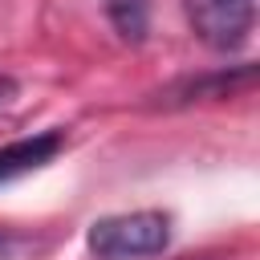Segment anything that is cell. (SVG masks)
Listing matches in <instances>:
<instances>
[{"instance_id": "obj_5", "label": "cell", "mask_w": 260, "mask_h": 260, "mask_svg": "<svg viewBox=\"0 0 260 260\" xmlns=\"http://www.w3.org/2000/svg\"><path fill=\"white\" fill-rule=\"evenodd\" d=\"M106 16L126 45H142L150 28V0H106Z\"/></svg>"}, {"instance_id": "obj_6", "label": "cell", "mask_w": 260, "mask_h": 260, "mask_svg": "<svg viewBox=\"0 0 260 260\" xmlns=\"http://www.w3.org/2000/svg\"><path fill=\"white\" fill-rule=\"evenodd\" d=\"M28 252H37V244L20 232H0V260H24Z\"/></svg>"}, {"instance_id": "obj_3", "label": "cell", "mask_w": 260, "mask_h": 260, "mask_svg": "<svg viewBox=\"0 0 260 260\" xmlns=\"http://www.w3.org/2000/svg\"><path fill=\"white\" fill-rule=\"evenodd\" d=\"M61 150H65V130L61 126H49V130H37V134H24V138L4 142L0 146V187L24 179L32 171H41Z\"/></svg>"}, {"instance_id": "obj_2", "label": "cell", "mask_w": 260, "mask_h": 260, "mask_svg": "<svg viewBox=\"0 0 260 260\" xmlns=\"http://www.w3.org/2000/svg\"><path fill=\"white\" fill-rule=\"evenodd\" d=\"M187 20L203 45L232 53L252 32L256 0H187Z\"/></svg>"}, {"instance_id": "obj_1", "label": "cell", "mask_w": 260, "mask_h": 260, "mask_svg": "<svg viewBox=\"0 0 260 260\" xmlns=\"http://www.w3.org/2000/svg\"><path fill=\"white\" fill-rule=\"evenodd\" d=\"M171 215L158 207L102 215L85 232V248L98 260H146L171 248Z\"/></svg>"}, {"instance_id": "obj_7", "label": "cell", "mask_w": 260, "mask_h": 260, "mask_svg": "<svg viewBox=\"0 0 260 260\" xmlns=\"http://www.w3.org/2000/svg\"><path fill=\"white\" fill-rule=\"evenodd\" d=\"M12 98H16V81L0 73V110H4V106H12Z\"/></svg>"}, {"instance_id": "obj_4", "label": "cell", "mask_w": 260, "mask_h": 260, "mask_svg": "<svg viewBox=\"0 0 260 260\" xmlns=\"http://www.w3.org/2000/svg\"><path fill=\"white\" fill-rule=\"evenodd\" d=\"M252 77H256V69L252 65H240V69H219V73H207V77H191V81H183V85H175L171 93H175V102H195V98H228V93H236V89H244V85H252Z\"/></svg>"}]
</instances>
